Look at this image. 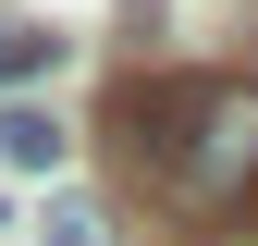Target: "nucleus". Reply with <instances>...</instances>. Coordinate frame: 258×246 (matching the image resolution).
I'll list each match as a JSON object with an SVG mask.
<instances>
[{
    "mask_svg": "<svg viewBox=\"0 0 258 246\" xmlns=\"http://www.w3.org/2000/svg\"><path fill=\"white\" fill-rule=\"evenodd\" d=\"M0 160H13V172H49V160H61V123L13 99V111H0Z\"/></svg>",
    "mask_w": 258,
    "mask_h": 246,
    "instance_id": "3",
    "label": "nucleus"
},
{
    "mask_svg": "<svg viewBox=\"0 0 258 246\" xmlns=\"http://www.w3.org/2000/svg\"><path fill=\"white\" fill-rule=\"evenodd\" d=\"M49 49H61L49 25H0V86H25V74H49Z\"/></svg>",
    "mask_w": 258,
    "mask_h": 246,
    "instance_id": "4",
    "label": "nucleus"
},
{
    "mask_svg": "<svg viewBox=\"0 0 258 246\" xmlns=\"http://www.w3.org/2000/svg\"><path fill=\"white\" fill-rule=\"evenodd\" d=\"M136 160H160L184 209H234L258 184V74H197V86H136Z\"/></svg>",
    "mask_w": 258,
    "mask_h": 246,
    "instance_id": "1",
    "label": "nucleus"
},
{
    "mask_svg": "<svg viewBox=\"0 0 258 246\" xmlns=\"http://www.w3.org/2000/svg\"><path fill=\"white\" fill-rule=\"evenodd\" d=\"M37 246H123V222H111V197H86V184H49Z\"/></svg>",
    "mask_w": 258,
    "mask_h": 246,
    "instance_id": "2",
    "label": "nucleus"
}]
</instances>
